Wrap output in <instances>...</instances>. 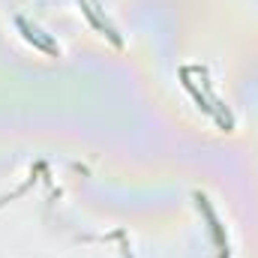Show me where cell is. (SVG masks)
Here are the masks:
<instances>
[{
    "instance_id": "cell-1",
    "label": "cell",
    "mask_w": 258,
    "mask_h": 258,
    "mask_svg": "<svg viewBox=\"0 0 258 258\" xmlns=\"http://www.w3.org/2000/svg\"><path fill=\"white\" fill-rule=\"evenodd\" d=\"M81 3H84V12H87V18L93 21V27H96V30H102V33H105V36H108L114 45H120V36L114 33V27H111V24H108V21L99 15V6H96V0H81Z\"/></svg>"
},
{
    "instance_id": "cell-2",
    "label": "cell",
    "mask_w": 258,
    "mask_h": 258,
    "mask_svg": "<svg viewBox=\"0 0 258 258\" xmlns=\"http://www.w3.org/2000/svg\"><path fill=\"white\" fill-rule=\"evenodd\" d=\"M18 27L24 30V36H27L30 42H36L39 48H45V51H51V54H57V48H54V45H51L48 39H42V36H39V33H36V30H33V27H30V24H27L24 18H18Z\"/></svg>"
}]
</instances>
